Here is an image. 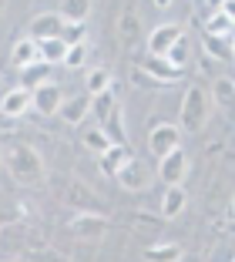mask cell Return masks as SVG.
<instances>
[{
	"instance_id": "20",
	"label": "cell",
	"mask_w": 235,
	"mask_h": 262,
	"mask_svg": "<svg viewBox=\"0 0 235 262\" xmlns=\"http://www.w3.org/2000/svg\"><path fill=\"white\" fill-rule=\"evenodd\" d=\"M91 4L88 0H64L61 7H57V14L64 17V24H88V17H91Z\"/></svg>"
},
{
	"instance_id": "12",
	"label": "cell",
	"mask_w": 235,
	"mask_h": 262,
	"mask_svg": "<svg viewBox=\"0 0 235 262\" xmlns=\"http://www.w3.org/2000/svg\"><path fill=\"white\" fill-rule=\"evenodd\" d=\"M141 71H144V74H152L158 84H175V81H182V77H185V71H178L168 57H152V54L144 57Z\"/></svg>"
},
{
	"instance_id": "27",
	"label": "cell",
	"mask_w": 235,
	"mask_h": 262,
	"mask_svg": "<svg viewBox=\"0 0 235 262\" xmlns=\"http://www.w3.org/2000/svg\"><path fill=\"white\" fill-rule=\"evenodd\" d=\"M84 148H88V151H94L101 158V155L111 148V141H108V135L101 128H88V131H84Z\"/></svg>"
},
{
	"instance_id": "9",
	"label": "cell",
	"mask_w": 235,
	"mask_h": 262,
	"mask_svg": "<svg viewBox=\"0 0 235 262\" xmlns=\"http://www.w3.org/2000/svg\"><path fill=\"white\" fill-rule=\"evenodd\" d=\"M34 108V91L27 88H10L4 98H0V115L4 118H20Z\"/></svg>"
},
{
	"instance_id": "26",
	"label": "cell",
	"mask_w": 235,
	"mask_h": 262,
	"mask_svg": "<svg viewBox=\"0 0 235 262\" xmlns=\"http://www.w3.org/2000/svg\"><path fill=\"white\" fill-rule=\"evenodd\" d=\"M91 111H94V118L104 124L108 118L118 111V104H114V91H104V94H98V98H91Z\"/></svg>"
},
{
	"instance_id": "30",
	"label": "cell",
	"mask_w": 235,
	"mask_h": 262,
	"mask_svg": "<svg viewBox=\"0 0 235 262\" xmlns=\"http://www.w3.org/2000/svg\"><path fill=\"white\" fill-rule=\"evenodd\" d=\"M84 57H88V44H74L68 51V57H64V68H71V71L84 68Z\"/></svg>"
},
{
	"instance_id": "29",
	"label": "cell",
	"mask_w": 235,
	"mask_h": 262,
	"mask_svg": "<svg viewBox=\"0 0 235 262\" xmlns=\"http://www.w3.org/2000/svg\"><path fill=\"white\" fill-rule=\"evenodd\" d=\"M168 61H172L178 71H185V64H188V40H185V37L178 40L172 51H168Z\"/></svg>"
},
{
	"instance_id": "14",
	"label": "cell",
	"mask_w": 235,
	"mask_h": 262,
	"mask_svg": "<svg viewBox=\"0 0 235 262\" xmlns=\"http://www.w3.org/2000/svg\"><path fill=\"white\" fill-rule=\"evenodd\" d=\"M37 61H40V44H37V40H31V37L17 40V44H14V51H10V64H14L17 71L34 68Z\"/></svg>"
},
{
	"instance_id": "32",
	"label": "cell",
	"mask_w": 235,
	"mask_h": 262,
	"mask_svg": "<svg viewBox=\"0 0 235 262\" xmlns=\"http://www.w3.org/2000/svg\"><path fill=\"white\" fill-rule=\"evenodd\" d=\"M84 31H88V24H68V31H64V40H68L71 47H74V44H88Z\"/></svg>"
},
{
	"instance_id": "18",
	"label": "cell",
	"mask_w": 235,
	"mask_h": 262,
	"mask_svg": "<svg viewBox=\"0 0 235 262\" xmlns=\"http://www.w3.org/2000/svg\"><path fill=\"white\" fill-rule=\"evenodd\" d=\"M185 202H188V195H185L182 185L165 188V195H161V215L165 219H178L185 212Z\"/></svg>"
},
{
	"instance_id": "16",
	"label": "cell",
	"mask_w": 235,
	"mask_h": 262,
	"mask_svg": "<svg viewBox=\"0 0 235 262\" xmlns=\"http://www.w3.org/2000/svg\"><path fill=\"white\" fill-rule=\"evenodd\" d=\"M111 88H114V77L108 68H88V74H84V94L98 98V94L111 91Z\"/></svg>"
},
{
	"instance_id": "2",
	"label": "cell",
	"mask_w": 235,
	"mask_h": 262,
	"mask_svg": "<svg viewBox=\"0 0 235 262\" xmlns=\"http://www.w3.org/2000/svg\"><path fill=\"white\" fill-rule=\"evenodd\" d=\"M208 108H212V98L202 91V88L191 84L182 98V115H178V128L185 131H202L208 121Z\"/></svg>"
},
{
	"instance_id": "6",
	"label": "cell",
	"mask_w": 235,
	"mask_h": 262,
	"mask_svg": "<svg viewBox=\"0 0 235 262\" xmlns=\"http://www.w3.org/2000/svg\"><path fill=\"white\" fill-rule=\"evenodd\" d=\"M185 175H188V155H185L182 148H175L172 155H165V158L158 162V178L165 182V188L182 185Z\"/></svg>"
},
{
	"instance_id": "35",
	"label": "cell",
	"mask_w": 235,
	"mask_h": 262,
	"mask_svg": "<svg viewBox=\"0 0 235 262\" xmlns=\"http://www.w3.org/2000/svg\"><path fill=\"white\" fill-rule=\"evenodd\" d=\"M228 44H232V57H235V34H232V40H228Z\"/></svg>"
},
{
	"instance_id": "36",
	"label": "cell",
	"mask_w": 235,
	"mask_h": 262,
	"mask_svg": "<svg viewBox=\"0 0 235 262\" xmlns=\"http://www.w3.org/2000/svg\"><path fill=\"white\" fill-rule=\"evenodd\" d=\"M0 165H4V155H0Z\"/></svg>"
},
{
	"instance_id": "17",
	"label": "cell",
	"mask_w": 235,
	"mask_h": 262,
	"mask_svg": "<svg viewBox=\"0 0 235 262\" xmlns=\"http://www.w3.org/2000/svg\"><path fill=\"white\" fill-rule=\"evenodd\" d=\"M88 111H91V94H74V98L64 101L61 118H64L68 124H81L84 118H88Z\"/></svg>"
},
{
	"instance_id": "21",
	"label": "cell",
	"mask_w": 235,
	"mask_h": 262,
	"mask_svg": "<svg viewBox=\"0 0 235 262\" xmlns=\"http://www.w3.org/2000/svg\"><path fill=\"white\" fill-rule=\"evenodd\" d=\"M31 246V239H27V232L20 229V225H10V229L0 232V252H20V249Z\"/></svg>"
},
{
	"instance_id": "34",
	"label": "cell",
	"mask_w": 235,
	"mask_h": 262,
	"mask_svg": "<svg viewBox=\"0 0 235 262\" xmlns=\"http://www.w3.org/2000/svg\"><path fill=\"white\" fill-rule=\"evenodd\" d=\"M219 10H222V14H225L228 20L235 24V0H222V4H219Z\"/></svg>"
},
{
	"instance_id": "13",
	"label": "cell",
	"mask_w": 235,
	"mask_h": 262,
	"mask_svg": "<svg viewBox=\"0 0 235 262\" xmlns=\"http://www.w3.org/2000/svg\"><path fill=\"white\" fill-rule=\"evenodd\" d=\"M114 34H118V40L124 47H138L141 44V17L135 10H121V17L114 24Z\"/></svg>"
},
{
	"instance_id": "4",
	"label": "cell",
	"mask_w": 235,
	"mask_h": 262,
	"mask_svg": "<svg viewBox=\"0 0 235 262\" xmlns=\"http://www.w3.org/2000/svg\"><path fill=\"white\" fill-rule=\"evenodd\" d=\"M64 31H68V24H64V17L57 10H44V14H37L31 20V40H37V44L64 37Z\"/></svg>"
},
{
	"instance_id": "5",
	"label": "cell",
	"mask_w": 235,
	"mask_h": 262,
	"mask_svg": "<svg viewBox=\"0 0 235 262\" xmlns=\"http://www.w3.org/2000/svg\"><path fill=\"white\" fill-rule=\"evenodd\" d=\"M182 37H185V34H182L178 24H158V27L148 34L144 44H148V54H152V57H168V51H172Z\"/></svg>"
},
{
	"instance_id": "15",
	"label": "cell",
	"mask_w": 235,
	"mask_h": 262,
	"mask_svg": "<svg viewBox=\"0 0 235 262\" xmlns=\"http://www.w3.org/2000/svg\"><path fill=\"white\" fill-rule=\"evenodd\" d=\"M118 182H121L124 192H144V188L152 185V175H148V168H144V165L135 158V162H131L128 168L118 175Z\"/></svg>"
},
{
	"instance_id": "11",
	"label": "cell",
	"mask_w": 235,
	"mask_h": 262,
	"mask_svg": "<svg viewBox=\"0 0 235 262\" xmlns=\"http://www.w3.org/2000/svg\"><path fill=\"white\" fill-rule=\"evenodd\" d=\"M71 232L81 235V239H101L108 232V219L101 215V212H84V215L71 219Z\"/></svg>"
},
{
	"instance_id": "3",
	"label": "cell",
	"mask_w": 235,
	"mask_h": 262,
	"mask_svg": "<svg viewBox=\"0 0 235 262\" xmlns=\"http://www.w3.org/2000/svg\"><path fill=\"white\" fill-rule=\"evenodd\" d=\"M175 148H182V128L172 121H158L152 124V131H148V151L155 155V158H165V155H172Z\"/></svg>"
},
{
	"instance_id": "25",
	"label": "cell",
	"mask_w": 235,
	"mask_h": 262,
	"mask_svg": "<svg viewBox=\"0 0 235 262\" xmlns=\"http://www.w3.org/2000/svg\"><path fill=\"white\" fill-rule=\"evenodd\" d=\"M98 128L108 135V141H111V145H128V135H124V124H121V108L114 111L104 124H98Z\"/></svg>"
},
{
	"instance_id": "31",
	"label": "cell",
	"mask_w": 235,
	"mask_h": 262,
	"mask_svg": "<svg viewBox=\"0 0 235 262\" xmlns=\"http://www.w3.org/2000/svg\"><path fill=\"white\" fill-rule=\"evenodd\" d=\"M215 101L219 104H232L235 101V81H225V77L215 81Z\"/></svg>"
},
{
	"instance_id": "19",
	"label": "cell",
	"mask_w": 235,
	"mask_h": 262,
	"mask_svg": "<svg viewBox=\"0 0 235 262\" xmlns=\"http://www.w3.org/2000/svg\"><path fill=\"white\" fill-rule=\"evenodd\" d=\"M44 84H51V64L37 61L34 68L20 71V88H27V91H37V88H44Z\"/></svg>"
},
{
	"instance_id": "8",
	"label": "cell",
	"mask_w": 235,
	"mask_h": 262,
	"mask_svg": "<svg viewBox=\"0 0 235 262\" xmlns=\"http://www.w3.org/2000/svg\"><path fill=\"white\" fill-rule=\"evenodd\" d=\"M64 91H61V84H44V88H37L34 91V111H37L40 118H54V115H61V108H64Z\"/></svg>"
},
{
	"instance_id": "33",
	"label": "cell",
	"mask_w": 235,
	"mask_h": 262,
	"mask_svg": "<svg viewBox=\"0 0 235 262\" xmlns=\"http://www.w3.org/2000/svg\"><path fill=\"white\" fill-rule=\"evenodd\" d=\"M37 262H64V255H57V252H51V249H40L37 255H34Z\"/></svg>"
},
{
	"instance_id": "10",
	"label": "cell",
	"mask_w": 235,
	"mask_h": 262,
	"mask_svg": "<svg viewBox=\"0 0 235 262\" xmlns=\"http://www.w3.org/2000/svg\"><path fill=\"white\" fill-rule=\"evenodd\" d=\"M131 162H135V155H131V148H128V145H111V148H108V151L98 158L101 171H104V175H111V178H118Z\"/></svg>"
},
{
	"instance_id": "23",
	"label": "cell",
	"mask_w": 235,
	"mask_h": 262,
	"mask_svg": "<svg viewBox=\"0 0 235 262\" xmlns=\"http://www.w3.org/2000/svg\"><path fill=\"white\" fill-rule=\"evenodd\" d=\"M68 51H71V44L64 37H57V40H44V44H40V61L44 64H61L64 68V57H68Z\"/></svg>"
},
{
	"instance_id": "28",
	"label": "cell",
	"mask_w": 235,
	"mask_h": 262,
	"mask_svg": "<svg viewBox=\"0 0 235 262\" xmlns=\"http://www.w3.org/2000/svg\"><path fill=\"white\" fill-rule=\"evenodd\" d=\"M205 54L215 61H225V57H232V44L225 37H205Z\"/></svg>"
},
{
	"instance_id": "1",
	"label": "cell",
	"mask_w": 235,
	"mask_h": 262,
	"mask_svg": "<svg viewBox=\"0 0 235 262\" xmlns=\"http://www.w3.org/2000/svg\"><path fill=\"white\" fill-rule=\"evenodd\" d=\"M7 171H10V178H14L17 185H37L40 178H44V158H40V151H34V148L17 145V148L7 151Z\"/></svg>"
},
{
	"instance_id": "22",
	"label": "cell",
	"mask_w": 235,
	"mask_h": 262,
	"mask_svg": "<svg viewBox=\"0 0 235 262\" xmlns=\"http://www.w3.org/2000/svg\"><path fill=\"white\" fill-rule=\"evenodd\" d=\"M148 262H182V246L178 242H158V246L144 249Z\"/></svg>"
},
{
	"instance_id": "24",
	"label": "cell",
	"mask_w": 235,
	"mask_h": 262,
	"mask_svg": "<svg viewBox=\"0 0 235 262\" xmlns=\"http://www.w3.org/2000/svg\"><path fill=\"white\" fill-rule=\"evenodd\" d=\"M232 27H235V24L228 20V17L222 14L219 7H215V14L208 17V20H205V37H225V40H228V34H232Z\"/></svg>"
},
{
	"instance_id": "7",
	"label": "cell",
	"mask_w": 235,
	"mask_h": 262,
	"mask_svg": "<svg viewBox=\"0 0 235 262\" xmlns=\"http://www.w3.org/2000/svg\"><path fill=\"white\" fill-rule=\"evenodd\" d=\"M64 205L77 208V215H84V212H98L101 199L91 192V188L84 185V182H77V178H71L68 188H64Z\"/></svg>"
}]
</instances>
